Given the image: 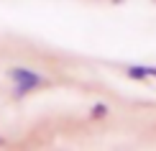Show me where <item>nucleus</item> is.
Listing matches in <instances>:
<instances>
[{
    "mask_svg": "<svg viewBox=\"0 0 156 151\" xmlns=\"http://www.w3.org/2000/svg\"><path fill=\"white\" fill-rule=\"evenodd\" d=\"M8 74H10V80L16 82V90H13L16 97H23V95H28V92H34V90L46 84V80H44L41 74H36V72L28 69V67H13Z\"/></svg>",
    "mask_w": 156,
    "mask_h": 151,
    "instance_id": "f257e3e1",
    "label": "nucleus"
},
{
    "mask_svg": "<svg viewBox=\"0 0 156 151\" xmlns=\"http://www.w3.org/2000/svg\"><path fill=\"white\" fill-rule=\"evenodd\" d=\"M126 74L131 77V80L144 82V80H148V77H156V67H148V64H128Z\"/></svg>",
    "mask_w": 156,
    "mask_h": 151,
    "instance_id": "f03ea898",
    "label": "nucleus"
},
{
    "mask_svg": "<svg viewBox=\"0 0 156 151\" xmlns=\"http://www.w3.org/2000/svg\"><path fill=\"white\" fill-rule=\"evenodd\" d=\"M90 115H92V118H105V115H108V105H105V102H97Z\"/></svg>",
    "mask_w": 156,
    "mask_h": 151,
    "instance_id": "7ed1b4c3",
    "label": "nucleus"
},
{
    "mask_svg": "<svg viewBox=\"0 0 156 151\" xmlns=\"http://www.w3.org/2000/svg\"><path fill=\"white\" fill-rule=\"evenodd\" d=\"M0 146H5V138H0Z\"/></svg>",
    "mask_w": 156,
    "mask_h": 151,
    "instance_id": "20e7f679",
    "label": "nucleus"
}]
</instances>
